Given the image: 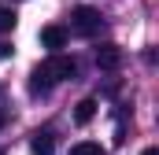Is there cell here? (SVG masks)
<instances>
[{
	"instance_id": "5b68a950",
	"label": "cell",
	"mask_w": 159,
	"mask_h": 155,
	"mask_svg": "<svg viewBox=\"0 0 159 155\" xmlns=\"http://www.w3.org/2000/svg\"><path fill=\"white\" fill-rule=\"evenodd\" d=\"M30 152H34V155H52V152H56V140H52V133H48V129L30 137Z\"/></svg>"
},
{
	"instance_id": "6da1fadb",
	"label": "cell",
	"mask_w": 159,
	"mask_h": 155,
	"mask_svg": "<svg viewBox=\"0 0 159 155\" xmlns=\"http://www.w3.org/2000/svg\"><path fill=\"white\" fill-rule=\"evenodd\" d=\"M67 78H74V59L70 55H48L30 74V92H48L52 85H59Z\"/></svg>"
},
{
	"instance_id": "7c38bea8",
	"label": "cell",
	"mask_w": 159,
	"mask_h": 155,
	"mask_svg": "<svg viewBox=\"0 0 159 155\" xmlns=\"http://www.w3.org/2000/svg\"><path fill=\"white\" fill-rule=\"evenodd\" d=\"M0 155H4V148H0Z\"/></svg>"
},
{
	"instance_id": "7a4b0ae2",
	"label": "cell",
	"mask_w": 159,
	"mask_h": 155,
	"mask_svg": "<svg viewBox=\"0 0 159 155\" xmlns=\"http://www.w3.org/2000/svg\"><path fill=\"white\" fill-rule=\"evenodd\" d=\"M70 26H74V33H81V37H93V33L104 26V19H100V11H96V7H74Z\"/></svg>"
},
{
	"instance_id": "30bf717a",
	"label": "cell",
	"mask_w": 159,
	"mask_h": 155,
	"mask_svg": "<svg viewBox=\"0 0 159 155\" xmlns=\"http://www.w3.org/2000/svg\"><path fill=\"white\" fill-rule=\"evenodd\" d=\"M141 155H159V148H144V152H141Z\"/></svg>"
},
{
	"instance_id": "9c48e42d",
	"label": "cell",
	"mask_w": 159,
	"mask_h": 155,
	"mask_svg": "<svg viewBox=\"0 0 159 155\" xmlns=\"http://www.w3.org/2000/svg\"><path fill=\"white\" fill-rule=\"evenodd\" d=\"M11 52H15V48H11V44H7V41H0V59H7V55H11Z\"/></svg>"
},
{
	"instance_id": "8fae6325",
	"label": "cell",
	"mask_w": 159,
	"mask_h": 155,
	"mask_svg": "<svg viewBox=\"0 0 159 155\" xmlns=\"http://www.w3.org/2000/svg\"><path fill=\"white\" fill-rule=\"evenodd\" d=\"M0 126H4V118H0Z\"/></svg>"
},
{
	"instance_id": "52a82bcc",
	"label": "cell",
	"mask_w": 159,
	"mask_h": 155,
	"mask_svg": "<svg viewBox=\"0 0 159 155\" xmlns=\"http://www.w3.org/2000/svg\"><path fill=\"white\" fill-rule=\"evenodd\" d=\"M70 155H104V148H100L96 140H78V144L70 148Z\"/></svg>"
},
{
	"instance_id": "277c9868",
	"label": "cell",
	"mask_w": 159,
	"mask_h": 155,
	"mask_svg": "<svg viewBox=\"0 0 159 155\" xmlns=\"http://www.w3.org/2000/svg\"><path fill=\"white\" fill-rule=\"evenodd\" d=\"M41 44H44L52 55H59V48L67 44V30H63V26H44V30H41Z\"/></svg>"
},
{
	"instance_id": "8992f818",
	"label": "cell",
	"mask_w": 159,
	"mask_h": 155,
	"mask_svg": "<svg viewBox=\"0 0 159 155\" xmlns=\"http://www.w3.org/2000/svg\"><path fill=\"white\" fill-rule=\"evenodd\" d=\"M96 107H100L96 100H81L78 107H74V122H78V126H89V122L96 118Z\"/></svg>"
},
{
	"instance_id": "ba28073f",
	"label": "cell",
	"mask_w": 159,
	"mask_h": 155,
	"mask_svg": "<svg viewBox=\"0 0 159 155\" xmlns=\"http://www.w3.org/2000/svg\"><path fill=\"white\" fill-rule=\"evenodd\" d=\"M15 22H19V15H15L11 7H0V33H11Z\"/></svg>"
},
{
	"instance_id": "3957f363",
	"label": "cell",
	"mask_w": 159,
	"mask_h": 155,
	"mask_svg": "<svg viewBox=\"0 0 159 155\" xmlns=\"http://www.w3.org/2000/svg\"><path fill=\"white\" fill-rule=\"evenodd\" d=\"M96 67L100 70H119L122 67V48L119 44H100L96 48Z\"/></svg>"
}]
</instances>
